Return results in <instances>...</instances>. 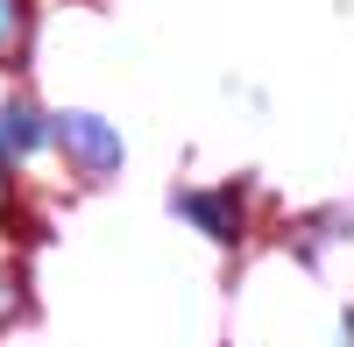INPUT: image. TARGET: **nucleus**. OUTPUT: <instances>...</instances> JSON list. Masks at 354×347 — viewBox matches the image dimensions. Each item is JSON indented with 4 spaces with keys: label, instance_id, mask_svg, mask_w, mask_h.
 <instances>
[{
    "label": "nucleus",
    "instance_id": "f257e3e1",
    "mask_svg": "<svg viewBox=\"0 0 354 347\" xmlns=\"http://www.w3.org/2000/svg\"><path fill=\"white\" fill-rule=\"evenodd\" d=\"M50 142L71 156V170L78 178H113L121 170V135H113L100 113H85V106H64V113H50Z\"/></svg>",
    "mask_w": 354,
    "mask_h": 347
},
{
    "label": "nucleus",
    "instance_id": "f03ea898",
    "mask_svg": "<svg viewBox=\"0 0 354 347\" xmlns=\"http://www.w3.org/2000/svg\"><path fill=\"white\" fill-rule=\"evenodd\" d=\"M177 213H185L198 234H213V241H241V234H248L241 185H220V191H185V198H177Z\"/></svg>",
    "mask_w": 354,
    "mask_h": 347
},
{
    "label": "nucleus",
    "instance_id": "7ed1b4c3",
    "mask_svg": "<svg viewBox=\"0 0 354 347\" xmlns=\"http://www.w3.org/2000/svg\"><path fill=\"white\" fill-rule=\"evenodd\" d=\"M50 142V113L36 106V100H8L0 106V156H28V149H43Z\"/></svg>",
    "mask_w": 354,
    "mask_h": 347
},
{
    "label": "nucleus",
    "instance_id": "20e7f679",
    "mask_svg": "<svg viewBox=\"0 0 354 347\" xmlns=\"http://www.w3.org/2000/svg\"><path fill=\"white\" fill-rule=\"evenodd\" d=\"M28 36H36V0H0V71L28 64Z\"/></svg>",
    "mask_w": 354,
    "mask_h": 347
},
{
    "label": "nucleus",
    "instance_id": "39448f33",
    "mask_svg": "<svg viewBox=\"0 0 354 347\" xmlns=\"http://www.w3.org/2000/svg\"><path fill=\"white\" fill-rule=\"evenodd\" d=\"M21 312H28V276L15 263H0V326H15Z\"/></svg>",
    "mask_w": 354,
    "mask_h": 347
},
{
    "label": "nucleus",
    "instance_id": "423d86ee",
    "mask_svg": "<svg viewBox=\"0 0 354 347\" xmlns=\"http://www.w3.org/2000/svg\"><path fill=\"white\" fill-rule=\"evenodd\" d=\"M8 198H15V178H8V156H0V213H8Z\"/></svg>",
    "mask_w": 354,
    "mask_h": 347
}]
</instances>
